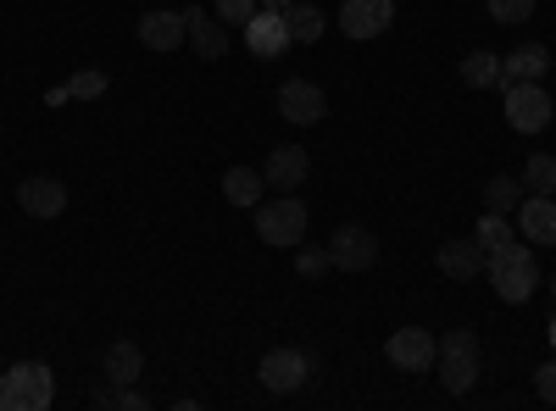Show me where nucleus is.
<instances>
[{
  "instance_id": "nucleus-8",
  "label": "nucleus",
  "mask_w": 556,
  "mask_h": 411,
  "mask_svg": "<svg viewBox=\"0 0 556 411\" xmlns=\"http://www.w3.org/2000/svg\"><path fill=\"white\" fill-rule=\"evenodd\" d=\"M384 356H390V368H401V373H434L440 339L429 329H395L390 345H384Z\"/></svg>"
},
{
  "instance_id": "nucleus-24",
  "label": "nucleus",
  "mask_w": 556,
  "mask_h": 411,
  "mask_svg": "<svg viewBox=\"0 0 556 411\" xmlns=\"http://www.w3.org/2000/svg\"><path fill=\"white\" fill-rule=\"evenodd\" d=\"M462 84H468V89L501 84V56L495 51H468V56H462Z\"/></svg>"
},
{
  "instance_id": "nucleus-20",
  "label": "nucleus",
  "mask_w": 556,
  "mask_h": 411,
  "mask_svg": "<svg viewBox=\"0 0 556 411\" xmlns=\"http://www.w3.org/2000/svg\"><path fill=\"white\" fill-rule=\"evenodd\" d=\"M262 190H267V178H262L256 167H228V172H223L228 206H262Z\"/></svg>"
},
{
  "instance_id": "nucleus-29",
  "label": "nucleus",
  "mask_w": 556,
  "mask_h": 411,
  "mask_svg": "<svg viewBox=\"0 0 556 411\" xmlns=\"http://www.w3.org/2000/svg\"><path fill=\"white\" fill-rule=\"evenodd\" d=\"M495 23H529L534 17V0H484Z\"/></svg>"
},
{
  "instance_id": "nucleus-4",
  "label": "nucleus",
  "mask_w": 556,
  "mask_h": 411,
  "mask_svg": "<svg viewBox=\"0 0 556 411\" xmlns=\"http://www.w3.org/2000/svg\"><path fill=\"white\" fill-rule=\"evenodd\" d=\"M434 373H440V384H445L451 395H468V389L479 384V339H473L468 329H451V334L440 339Z\"/></svg>"
},
{
  "instance_id": "nucleus-33",
  "label": "nucleus",
  "mask_w": 556,
  "mask_h": 411,
  "mask_svg": "<svg viewBox=\"0 0 556 411\" xmlns=\"http://www.w3.org/2000/svg\"><path fill=\"white\" fill-rule=\"evenodd\" d=\"M551 345H556V317H551Z\"/></svg>"
},
{
  "instance_id": "nucleus-30",
  "label": "nucleus",
  "mask_w": 556,
  "mask_h": 411,
  "mask_svg": "<svg viewBox=\"0 0 556 411\" xmlns=\"http://www.w3.org/2000/svg\"><path fill=\"white\" fill-rule=\"evenodd\" d=\"M534 395L556 406V356H551V361H540V373H534Z\"/></svg>"
},
{
  "instance_id": "nucleus-18",
  "label": "nucleus",
  "mask_w": 556,
  "mask_h": 411,
  "mask_svg": "<svg viewBox=\"0 0 556 411\" xmlns=\"http://www.w3.org/2000/svg\"><path fill=\"white\" fill-rule=\"evenodd\" d=\"M134 34H139V44H146V51H178V44L190 39V28H184V12H146Z\"/></svg>"
},
{
  "instance_id": "nucleus-27",
  "label": "nucleus",
  "mask_w": 556,
  "mask_h": 411,
  "mask_svg": "<svg viewBox=\"0 0 556 411\" xmlns=\"http://www.w3.org/2000/svg\"><path fill=\"white\" fill-rule=\"evenodd\" d=\"M295 272L301 279H323V272H334V256L317 245H295Z\"/></svg>"
},
{
  "instance_id": "nucleus-22",
  "label": "nucleus",
  "mask_w": 556,
  "mask_h": 411,
  "mask_svg": "<svg viewBox=\"0 0 556 411\" xmlns=\"http://www.w3.org/2000/svg\"><path fill=\"white\" fill-rule=\"evenodd\" d=\"M285 17H290V39L295 44H317L323 39V7H312V0H295V7H285Z\"/></svg>"
},
{
  "instance_id": "nucleus-19",
  "label": "nucleus",
  "mask_w": 556,
  "mask_h": 411,
  "mask_svg": "<svg viewBox=\"0 0 556 411\" xmlns=\"http://www.w3.org/2000/svg\"><path fill=\"white\" fill-rule=\"evenodd\" d=\"M551 51L545 44H518L513 56H501V84H545Z\"/></svg>"
},
{
  "instance_id": "nucleus-23",
  "label": "nucleus",
  "mask_w": 556,
  "mask_h": 411,
  "mask_svg": "<svg viewBox=\"0 0 556 411\" xmlns=\"http://www.w3.org/2000/svg\"><path fill=\"white\" fill-rule=\"evenodd\" d=\"M523 195H556V156H545V151H534L529 162H523Z\"/></svg>"
},
{
  "instance_id": "nucleus-32",
  "label": "nucleus",
  "mask_w": 556,
  "mask_h": 411,
  "mask_svg": "<svg viewBox=\"0 0 556 411\" xmlns=\"http://www.w3.org/2000/svg\"><path fill=\"white\" fill-rule=\"evenodd\" d=\"M262 7H273V12H285V7H295V0H262Z\"/></svg>"
},
{
  "instance_id": "nucleus-26",
  "label": "nucleus",
  "mask_w": 556,
  "mask_h": 411,
  "mask_svg": "<svg viewBox=\"0 0 556 411\" xmlns=\"http://www.w3.org/2000/svg\"><path fill=\"white\" fill-rule=\"evenodd\" d=\"M473 234H479L484 251H495V245H506V240H518V234H513V222H506V211H484Z\"/></svg>"
},
{
  "instance_id": "nucleus-11",
  "label": "nucleus",
  "mask_w": 556,
  "mask_h": 411,
  "mask_svg": "<svg viewBox=\"0 0 556 411\" xmlns=\"http://www.w3.org/2000/svg\"><path fill=\"white\" fill-rule=\"evenodd\" d=\"M323 112H329V95L312 84V78H285L278 84V117H290V123H323Z\"/></svg>"
},
{
  "instance_id": "nucleus-16",
  "label": "nucleus",
  "mask_w": 556,
  "mask_h": 411,
  "mask_svg": "<svg viewBox=\"0 0 556 411\" xmlns=\"http://www.w3.org/2000/svg\"><path fill=\"white\" fill-rule=\"evenodd\" d=\"M484 245H479V234H468V240H445L440 245V272H445V279H484Z\"/></svg>"
},
{
  "instance_id": "nucleus-6",
  "label": "nucleus",
  "mask_w": 556,
  "mask_h": 411,
  "mask_svg": "<svg viewBox=\"0 0 556 411\" xmlns=\"http://www.w3.org/2000/svg\"><path fill=\"white\" fill-rule=\"evenodd\" d=\"M256 378H262V389H273V395H295L306 378H312V356L306 350H267L262 361H256Z\"/></svg>"
},
{
  "instance_id": "nucleus-31",
  "label": "nucleus",
  "mask_w": 556,
  "mask_h": 411,
  "mask_svg": "<svg viewBox=\"0 0 556 411\" xmlns=\"http://www.w3.org/2000/svg\"><path fill=\"white\" fill-rule=\"evenodd\" d=\"M117 406H123V411H139V406H146V395L128 384V389H117Z\"/></svg>"
},
{
  "instance_id": "nucleus-7",
  "label": "nucleus",
  "mask_w": 556,
  "mask_h": 411,
  "mask_svg": "<svg viewBox=\"0 0 556 411\" xmlns=\"http://www.w3.org/2000/svg\"><path fill=\"white\" fill-rule=\"evenodd\" d=\"M240 34H245V51H251L256 62H278V56H285L290 44H295V39H290V17L273 12V7H262Z\"/></svg>"
},
{
  "instance_id": "nucleus-15",
  "label": "nucleus",
  "mask_w": 556,
  "mask_h": 411,
  "mask_svg": "<svg viewBox=\"0 0 556 411\" xmlns=\"http://www.w3.org/2000/svg\"><path fill=\"white\" fill-rule=\"evenodd\" d=\"M101 378H106L112 389L139 384V378H146V350H139L134 339H112L106 356H101Z\"/></svg>"
},
{
  "instance_id": "nucleus-25",
  "label": "nucleus",
  "mask_w": 556,
  "mask_h": 411,
  "mask_svg": "<svg viewBox=\"0 0 556 411\" xmlns=\"http://www.w3.org/2000/svg\"><path fill=\"white\" fill-rule=\"evenodd\" d=\"M523 206V184H518V178H490V184H484V211H506V217H513Z\"/></svg>"
},
{
  "instance_id": "nucleus-14",
  "label": "nucleus",
  "mask_w": 556,
  "mask_h": 411,
  "mask_svg": "<svg viewBox=\"0 0 556 411\" xmlns=\"http://www.w3.org/2000/svg\"><path fill=\"white\" fill-rule=\"evenodd\" d=\"M184 28H190V44H195V56L201 62H223L228 56V23L217 12H184Z\"/></svg>"
},
{
  "instance_id": "nucleus-5",
  "label": "nucleus",
  "mask_w": 556,
  "mask_h": 411,
  "mask_svg": "<svg viewBox=\"0 0 556 411\" xmlns=\"http://www.w3.org/2000/svg\"><path fill=\"white\" fill-rule=\"evenodd\" d=\"M501 89H506V123H513L518 133H540L556 117L545 84H501Z\"/></svg>"
},
{
  "instance_id": "nucleus-34",
  "label": "nucleus",
  "mask_w": 556,
  "mask_h": 411,
  "mask_svg": "<svg viewBox=\"0 0 556 411\" xmlns=\"http://www.w3.org/2000/svg\"><path fill=\"white\" fill-rule=\"evenodd\" d=\"M551 295H556V272H551Z\"/></svg>"
},
{
  "instance_id": "nucleus-1",
  "label": "nucleus",
  "mask_w": 556,
  "mask_h": 411,
  "mask_svg": "<svg viewBox=\"0 0 556 411\" xmlns=\"http://www.w3.org/2000/svg\"><path fill=\"white\" fill-rule=\"evenodd\" d=\"M484 279L495 284V295L506 306H523L534 290H540V261H534V245L529 240H506L484 256Z\"/></svg>"
},
{
  "instance_id": "nucleus-17",
  "label": "nucleus",
  "mask_w": 556,
  "mask_h": 411,
  "mask_svg": "<svg viewBox=\"0 0 556 411\" xmlns=\"http://www.w3.org/2000/svg\"><path fill=\"white\" fill-rule=\"evenodd\" d=\"M518 240L556 245V201L551 195H523V206H518Z\"/></svg>"
},
{
  "instance_id": "nucleus-21",
  "label": "nucleus",
  "mask_w": 556,
  "mask_h": 411,
  "mask_svg": "<svg viewBox=\"0 0 556 411\" xmlns=\"http://www.w3.org/2000/svg\"><path fill=\"white\" fill-rule=\"evenodd\" d=\"M96 95H106V73L84 67V73H73L62 89H51V95H45V106H62V101H96Z\"/></svg>"
},
{
  "instance_id": "nucleus-28",
  "label": "nucleus",
  "mask_w": 556,
  "mask_h": 411,
  "mask_svg": "<svg viewBox=\"0 0 556 411\" xmlns=\"http://www.w3.org/2000/svg\"><path fill=\"white\" fill-rule=\"evenodd\" d=\"M256 12H262V0H217V17H223L228 28H245Z\"/></svg>"
},
{
  "instance_id": "nucleus-9",
  "label": "nucleus",
  "mask_w": 556,
  "mask_h": 411,
  "mask_svg": "<svg viewBox=\"0 0 556 411\" xmlns=\"http://www.w3.org/2000/svg\"><path fill=\"white\" fill-rule=\"evenodd\" d=\"M329 256H334L340 272H367L379 261V234H374V228H362V222H345V228H334Z\"/></svg>"
},
{
  "instance_id": "nucleus-2",
  "label": "nucleus",
  "mask_w": 556,
  "mask_h": 411,
  "mask_svg": "<svg viewBox=\"0 0 556 411\" xmlns=\"http://www.w3.org/2000/svg\"><path fill=\"white\" fill-rule=\"evenodd\" d=\"M256 240L273 251H295L306 240V201H295L290 190H278L273 201L256 206Z\"/></svg>"
},
{
  "instance_id": "nucleus-12",
  "label": "nucleus",
  "mask_w": 556,
  "mask_h": 411,
  "mask_svg": "<svg viewBox=\"0 0 556 411\" xmlns=\"http://www.w3.org/2000/svg\"><path fill=\"white\" fill-rule=\"evenodd\" d=\"M306 172H312L306 145H278V151H267V167H262L267 190H301V184H306Z\"/></svg>"
},
{
  "instance_id": "nucleus-3",
  "label": "nucleus",
  "mask_w": 556,
  "mask_h": 411,
  "mask_svg": "<svg viewBox=\"0 0 556 411\" xmlns=\"http://www.w3.org/2000/svg\"><path fill=\"white\" fill-rule=\"evenodd\" d=\"M56 400V373L45 361H17L12 373H0V411H45Z\"/></svg>"
},
{
  "instance_id": "nucleus-13",
  "label": "nucleus",
  "mask_w": 556,
  "mask_h": 411,
  "mask_svg": "<svg viewBox=\"0 0 556 411\" xmlns=\"http://www.w3.org/2000/svg\"><path fill=\"white\" fill-rule=\"evenodd\" d=\"M17 206L28 211V217H62L67 211V184L62 178H23L17 184Z\"/></svg>"
},
{
  "instance_id": "nucleus-10",
  "label": "nucleus",
  "mask_w": 556,
  "mask_h": 411,
  "mask_svg": "<svg viewBox=\"0 0 556 411\" xmlns=\"http://www.w3.org/2000/svg\"><path fill=\"white\" fill-rule=\"evenodd\" d=\"M334 23H340L345 39H379L395 23V0H345L334 12Z\"/></svg>"
}]
</instances>
